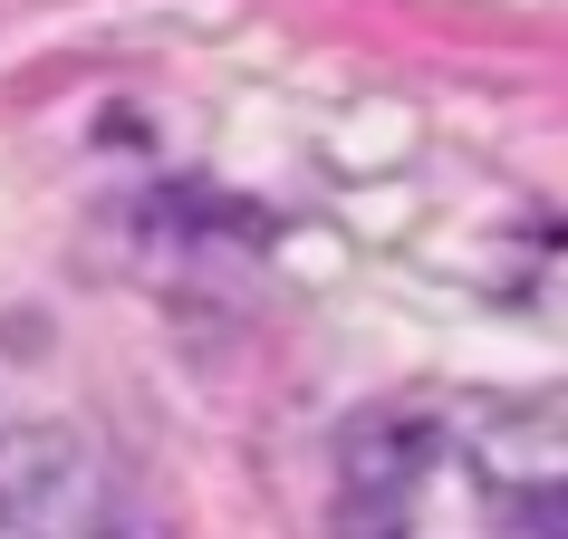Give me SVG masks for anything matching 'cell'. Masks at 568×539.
I'll return each instance as SVG.
<instances>
[{"label":"cell","mask_w":568,"mask_h":539,"mask_svg":"<svg viewBox=\"0 0 568 539\" xmlns=\"http://www.w3.org/2000/svg\"><path fill=\"white\" fill-rule=\"evenodd\" d=\"M434 462V415L415 405H376L337 434V501H328V539H405V510L424 491Z\"/></svg>","instance_id":"cell-1"},{"label":"cell","mask_w":568,"mask_h":539,"mask_svg":"<svg viewBox=\"0 0 568 539\" xmlns=\"http://www.w3.org/2000/svg\"><path fill=\"white\" fill-rule=\"evenodd\" d=\"M0 539H39V530H30V520H10V510H0Z\"/></svg>","instance_id":"cell-3"},{"label":"cell","mask_w":568,"mask_h":539,"mask_svg":"<svg viewBox=\"0 0 568 539\" xmlns=\"http://www.w3.org/2000/svg\"><path fill=\"white\" fill-rule=\"evenodd\" d=\"M473 452H481V481L568 491V395H510V405H491Z\"/></svg>","instance_id":"cell-2"}]
</instances>
